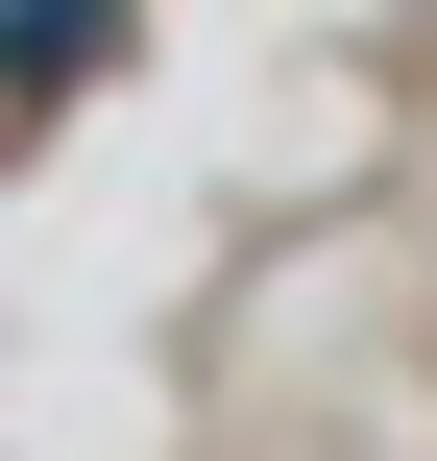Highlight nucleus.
I'll return each instance as SVG.
<instances>
[{
  "instance_id": "obj_1",
  "label": "nucleus",
  "mask_w": 437,
  "mask_h": 461,
  "mask_svg": "<svg viewBox=\"0 0 437 461\" xmlns=\"http://www.w3.org/2000/svg\"><path fill=\"white\" fill-rule=\"evenodd\" d=\"M97 49H122V0H0V122H49Z\"/></svg>"
}]
</instances>
